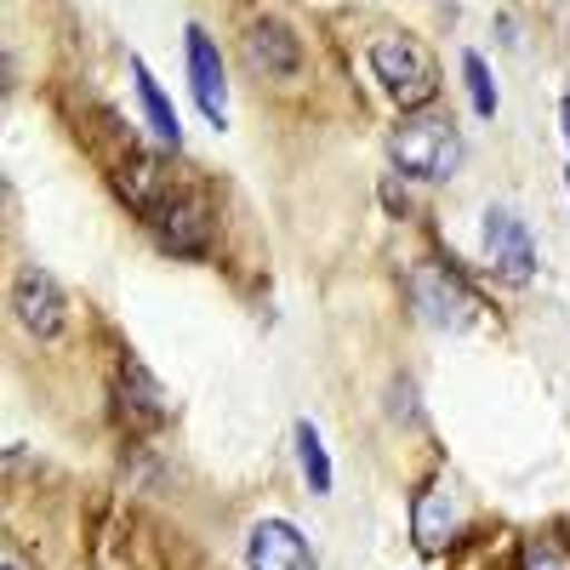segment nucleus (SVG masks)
Segmentation results:
<instances>
[{
    "mask_svg": "<svg viewBox=\"0 0 570 570\" xmlns=\"http://www.w3.org/2000/svg\"><path fill=\"white\" fill-rule=\"evenodd\" d=\"M389 160L411 183H445L462 166V137L445 115H405L389 137Z\"/></svg>",
    "mask_w": 570,
    "mask_h": 570,
    "instance_id": "nucleus-1",
    "label": "nucleus"
},
{
    "mask_svg": "<svg viewBox=\"0 0 570 570\" xmlns=\"http://www.w3.org/2000/svg\"><path fill=\"white\" fill-rule=\"evenodd\" d=\"M371 69H376V86L389 91V98L411 115H422V104L440 91V69L434 58L422 52V46L411 35H383L371 46Z\"/></svg>",
    "mask_w": 570,
    "mask_h": 570,
    "instance_id": "nucleus-2",
    "label": "nucleus"
},
{
    "mask_svg": "<svg viewBox=\"0 0 570 570\" xmlns=\"http://www.w3.org/2000/svg\"><path fill=\"white\" fill-rule=\"evenodd\" d=\"M416 308L434 320L440 331H468L473 314H480V297L456 279V268L428 263V268H416Z\"/></svg>",
    "mask_w": 570,
    "mask_h": 570,
    "instance_id": "nucleus-3",
    "label": "nucleus"
},
{
    "mask_svg": "<svg viewBox=\"0 0 570 570\" xmlns=\"http://www.w3.org/2000/svg\"><path fill=\"white\" fill-rule=\"evenodd\" d=\"M183 52H188V91L212 126H228V75H223V58L206 29H188L183 35Z\"/></svg>",
    "mask_w": 570,
    "mask_h": 570,
    "instance_id": "nucleus-4",
    "label": "nucleus"
},
{
    "mask_svg": "<svg viewBox=\"0 0 570 570\" xmlns=\"http://www.w3.org/2000/svg\"><path fill=\"white\" fill-rule=\"evenodd\" d=\"M485 252H491V263L502 268V279H513V285H525V279L537 274L531 228L519 223L508 206H491V212H485Z\"/></svg>",
    "mask_w": 570,
    "mask_h": 570,
    "instance_id": "nucleus-5",
    "label": "nucleus"
},
{
    "mask_svg": "<svg viewBox=\"0 0 570 570\" xmlns=\"http://www.w3.org/2000/svg\"><path fill=\"white\" fill-rule=\"evenodd\" d=\"M246 559H252V570H314V548L285 525V519H263L252 531Z\"/></svg>",
    "mask_w": 570,
    "mask_h": 570,
    "instance_id": "nucleus-6",
    "label": "nucleus"
},
{
    "mask_svg": "<svg viewBox=\"0 0 570 570\" xmlns=\"http://www.w3.org/2000/svg\"><path fill=\"white\" fill-rule=\"evenodd\" d=\"M12 308H18V320L35 331L40 343H52L58 331H63V292L46 274H23L12 285Z\"/></svg>",
    "mask_w": 570,
    "mask_h": 570,
    "instance_id": "nucleus-7",
    "label": "nucleus"
},
{
    "mask_svg": "<svg viewBox=\"0 0 570 570\" xmlns=\"http://www.w3.org/2000/svg\"><path fill=\"white\" fill-rule=\"evenodd\" d=\"M246 58H252V69H263L268 80H285V75H297L303 46H297V35L285 29V23L257 18V23L246 29Z\"/></svg>",
    "mask_w": 570,
    "mask_h": 570,
    "instance_id": "nucleus-8",
    "label": "nucleus"
},
{
    "mask_svg": "<svg viewBox=\"0 0 570 570\" xmlns=\"http://www.w3.org/2000/svg\"><path fill=\"white\" fill-rule=\"evenodd\" d=\"M155 240L171 252V257H200L206 252V206L200 200H166L160 217H155Z\"/></svg>",
    "mask_w": 570,
    "mask_h": 570,
    "instance_id": "nucleus-9",
    "label": "nucleus"
},
{
    "mask_svg": "<svg viewBox=\"0 0 570 570\" xmlns=\"http://www.w3.org/2000/svg\"><path fill=\"white\" fill-rule=\"evenodd\" d=\"M131 75H137V98H142V115H149V126H155V137L166 142V149H177V115H171V98L155 86V75L142 69V63H131Z\"/></svg>",
    "mask_w": 570,
    "mask_h": 570,
    "instance_id": "nucleus-10",
    "label": "nucleus"
},
{
    "mask_svg": "<svg viewBox=\"0 0 570 570\" xmlns=\"http://www.w3.org/2000/svg\"><path fill=\"white\" fill-rule=\"evenodd\" d=\"M297 462H303L308 491L325 497V491H331V456H325V445H320V428H314V422H297Z\"/></svg>",
    "mask_w": 570,
    "mask_h": 570,
    "instance_id": "nucleus-11",
    "label": "nucleus"
},
{
    "mask_svg": "<svg viewBox=\"0 0 570 570\" xmlns=\"http://www.w3.org/2000/svg\"><path fill=\"white\" fill-rule=\"evenodd\" d=\"M416 548L422 553H445L451 548V513L440 497H416Z\"/></svg>",
    "mask_w": 570,
    "mask_h": 570,
    "instance_id": "nucleus-12",
    "label": "nucleus"
},
{
    "mask_svg": "<svg viewBox=\"0 0 570 570\" xmlns=\"http://www.w3.org/2000/svg\"><path fill=\"white\" fill-rule=\"evenodd\" d=\"M462 80H468V98L480 115H497V80H491V63L480 52H462Z\"/></svg>",
    "mask_w": 570,
    "mask_h": 570,
    "instance_id": "nucleus-13",
    "label": "nucleus"
},
{
    "mask_svg": "<svg viewBox=\"0 0 570 570\" xmlns=\"http://www.w3.org/2000/svg\"><path fill=\"white\" fill-rule=\"evenodd\" d=\"M120 394H126V405H131L137 416H155V411H160V389H155V376L142 371L137 360H126V389H120Z\"/></svg>",
    "mask_w": 570,
    "mask_h": 570,
    "instance_id": "nucleus-14",
    "label": "nucleus"
},
{
    "mask_svg": "<svg viewBox=\"0 0 570 570\" xmlns=\"http://www.w3.org/2000/svg\"><path fill=\"white\" fill-rule=\"evenodd\" d=\"M519 570H570V548L553 537H531L519 548Z\"/></svg>",
    "mask_w": 570,
    "mask_h": 570,
    "instance_id": "nucleus-15",
    "label": "nucleus"
},
{
    "mask_svg": "<svg viewBox=\"0 0 570 570\" xmlns=\"http://www.w3.org/2000/svg\"><path fill=\"white\" fill-rule=\"evenodd\" d=\"M559 126H564V142H570V98L559 104Z\"/></svg>",
    "mask_w": 570,
    "mask_h": 570,
    "instance_id": "nucleus-16",
    "label": "nucleus"
},
{
    "mask_svg": "<svg viewBox=\"0 0 570 570\" xmlns=\"http://www.w3.org/2000/svg\"><path fill=\"white\" fill-rule=\"evenodd\" d=\"M7 570H18V564H7Z\"/></svg>",
    "mask_w": 570,
    "mask_h": 570,
    "instance_id": "nucleus-17",
    "label": "nucleus"
}]
</instances>
